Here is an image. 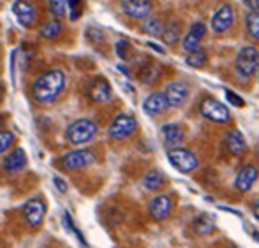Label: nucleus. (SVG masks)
Returning a JSON list of instances; mask_svg holds the SVG:
<instances>
[{"label": "nucleus", "instance_id": "nucleus-1", "mask_svg": "<svg viewBox=\"0 0 259 248\" xmlns=\"http://www.w3.org/2000/svg\"><path fill=\"white\" fill-rule=\"evenodd\" d=\"M65 89V74L62 70H48L35 79L32 86V96L40 105H51L58 100Z\"/></svg>", "mask_w": 259, "mask_h": 248}, {"label": "nucleus", "instance_id": "nucleus-2", "mask_svg": "<svg viewBox=\"0 0 259 248\" xmlns=\"http://www.w3.org/2000/svg\"><path fill=\"white\" fill-rule=\"evenodd\" d=\"M98 128L91 119H77L67 128V138L74 145H84L97 136Z\"/></svg>", "mask_w": 259, "mask_h": 248}, {"label": "nucleus", "instance_id": "nucleus-3", "mask_svg": "<svg viewBox=\"0 0 259 248\" xmlns=\"http://www.w3.org/2000/svg\"><path fill=\"white\" fill-rule=\"evenodd\" d=\"M235 68H237L240 77H252L259 70V51L254 45L242 47L235 60Z\"/></svg>", "mask_w": 259, "mask_h": 248}, {"label": "nucleus", "instance_id": "nucleus-4", "mask_svg": "<svg viewBox=\"0 0 259 248\" xmlns=\"http://www.w3.org/2000/svg\"><path fill=\"white\" fill-rule=\"evenodd\" d=\"M200 114L205 117V119L212 121V123H217V124H224L231 119L228 107L224 104H221L219 100H215V98H212V96H207V98L201 100Z\"/></svg>", "mask_w": 259, "mask_h": 248}, {"label": "nucleus", "instance_id": "nucleus-5", "mask_svg": "<svg viewBox=\"0 0 259 248\" xmlns=\"http://www.w3.org/2000/svg\"><path fill=\"white\" fill-rule=\"evenodd\" d=\"M168 161L181 173H191V171H194L200 166V161L194 156V152H191L189 148H181V147L168 151Z\"/></svg>", "mask_w": 259, "mask_h": 248}, {"label": "nucleus", "instance_id": "nucleus-6", "mask_svg": "<svg viewBox=\"0 0 259 248\" xmlns=\"http://www.w3.org/2000/svg\"><path fill=\"white\" fill-rule=\"evenodd\" d=\"M137 131V121L135 117L128 114H117L109 126V136L112 140H123Z\"/></svg>", "mask_w": 259, "mask_h": 248}, {"label": "nucleus", "instance_id": "nucleus-7", "mask_svg": "<svg viewBox=\"0 0 259 248\" xmlns=\"http://www.w3.org/2000/svg\"><path fill=\"white\" fill-rule=\"evenodd\" d=\"M95 161H97V156L93 151H88V148L67 152L62 158V165L67 170H82V168L95 165Z\"/></svg>", "mask_w": 259, "mask_h": 248}, {"label": "nucleus", "instance_id": "nucleus-8", "mask_svg": "<svg viewBox=\"0 0 259 248\" xmlns=\"http://www.w3.org/2000/svg\"><path fill=\"white\" fill-rule=\"evenodd\" d=\"M23 217L28 222L30 227H39L44 222L46 217V203L40 197H33L28 200L23 205Z\"/></svg>", "mask_w": 259, "mask_h": 248}, {"label": "nucleus", "instance_id": "nucleus-9", "mask_svg": "<svg viewBox=\"0 0 259 248\" xmlns=\"http://www.w3.org/2000/svg\"><path fill=\"white\" fill-rule=\"evenodd\" d=\"M163 93H165L170 109H179V107H182L186 104V100H188L189 86L182 81H174L166 86V89Z\"/></svg>", "mask_w": 259, "mask_h": 248}, {"label": "nucleus", "instance_id": "nucleus-10", "mask_svg": "<svg viewBox=\"0 0 259 248\" xmlns=\"http://www.w3.org/2000/svg\"><path fill=\"white\" fill-rule=\"evenodd\" d=\"M233 20H235L233 7L230 4H223V6L217 7L214 16H212V30L215 33H224L226 30L231 28Z\"/></svg>", "mask_w": 259, "mask_h": 248}, {"label": "nucleus", "instance_id": "nucleus-11", "mask_svg": "<svg viewBox=\"0 0 259 248\" xmlns=\"http://www.w3.org/2000/svg\"><path fill=\"white\" fill-rule=\"evenodd\" d=\"M90 98L95 104H109L114 98V91L110 87V84L107 79H95L90 84V89H88Z\"/></svg>", "mask_w": 259, "mask_h": 248}, {"label": "nucleus", "instance_id": "nucleus-12", "mask_svg": "<svg viewBox=\"0 0 259 248\" xmlns=\"http://www.w3.org/2000/svg\"><path fill=\"white\" fill-rule=\"evenodd\" d=\"M170 212H172V200L168 194H158L152 197L149 203V213L156 222H163L165 219H168Z\"/></svg>", "mask_w": 259, "mask_h": 248}, {"label": "nucleus", "instance_id": "nucleus-13", "mask_svg": "<svg viewBox=\"0 0 259 248\" xmlns=\"http://www.w3.org/2000/svg\"><path fill=\"white\" fill-rule=\"evenodd\" d=\"M13 13L16 16L18 23L25 28H32L33 23L37 20V11L32 4H28L26 0H16L13 4Z\"/></svg>", "mask_w": 259, "mask_h": 248}, {"label": "nucleus", "instance_id": "nucleus-14", "mask_svg": "<svg viewBox=\"0 0 259 248\" xmlns=\"http://www.w3.org/2000/svg\"><path fill=\"white\" fill-rule=\"evenodd\" d=\"M121 7H123V13L133 20H144L152 11L151 0H123Z\"/></svg>", "mask_w": 259, "mask_h": 248}, {"label": "nucleus", "instance_id": "nucleus-15", "mask_svg": "<svg viewBox=\"0 0 259 248\" xmlns=\"http://www.w3.org/2000/svg\"><path fill=\"white\" fill-rule=\"evenodd\" d=\"M161 138L165 147L172 151V148L181 147V143L184 142V129L175 123H168L161 128Z\"/></svg>", "mask_w": 259, "mask_h": 248}, {"label": "nucleus", "instance_id": "nucleus-16", "mask_svg": "<svg viewBox=\"0 0 259 248\" xmlns=\"http://www.w3.org/2000/svg\"><path fill=\"white\" fill-rule=\"evenodd\" d=\"M257 177H259L257 166L245 165L237 173V178H235V187H237L240 192H247V190H250V187L256 184Z\"/></svg>", "mask_w": 259, "mask_h": 248}, {"label": "nucleus", "instance_id": "nucleus-17", "mask_svg": "<svg viewBox=\"0 0 259 248\" xmlns=\"http://www.w3.org/2000/svg\"><path fill=\"white\" fill-rule=\"evenodd\" d=\"M205 33H207V26H205L203 23L201 21L193 23V26L189 28L188 35H186L184 40H182V47H184V51H188V53L196 51V49L200 47V42L205 37Z\"/></svg>", "mask_w": 259, "mask_h": 248}, {"label": "nucleus", "instance_id": "nucleus-18", "mask_svg": "<svg viewBox=\"0 0 259 248\" xmlns=\"http://www.w3.org/2000/svg\"><path fill=\"white\" fill-rule=\"evenodd\" d=\"M142 109H144V112L149 114V116L163 114L166 109H168V102H166L165 93H151L149 96L144 100Z\"/></svg>", "mask_w": 259, "mask_h": 248}, {"label": "nucleus", "instance_id": "nucleus-19", "mask_svg": "<svg viewBox=\"0 0 259 248\" xmlns=\"http://www.w3.org/2000/svg\"><path fill=\"white\" fill-rule=\"evenodd\" d=\"M224 145H226L228 152H231V154H235V156L243 154L247 148V142L240 129H231V131H228L226 136H224Z\"/></svg>", "mask_w": 259, "mask_h": 248}, {"label": "nucleus", "instance_id": "nucleus-20", "mask_svg": "<svg viewBox=\"0 0 259 248\" xmlns=\"http://www.w3.org/2000/svg\"><path fill=\"white\" fill-rule=\"evenodd\" d=\"M26 165V156L23 148H14L6 159H4V170L9 173H16V171L23 170V166Z\"/></svg>", "mask_w": 259, "mask_h": 248}, {"label": "nucleus", "instance_id": "nucleus-21", "mask_svg": "<svg viewBox=\"0 0 259 248\" xmlns=\"http://www.w3.org/2000/svg\"><path fill=\"white\" fill-rule=\"evenodd\" d=\"M215 231V224L207 213H201L193 220V232L198 236H208Z\"/></svg>", "mask_w": 259, "mask_h": 248}, {"label": "nucleus", "instance_id": "nucleus-22", "mask_svg": "<svg viewBox=\"0 0 259 248\" xmlns=\"http://www.w3.org/2000/svg\"><path fill=\"white\" fill-rule=\"evenodd\" d=\"M163 184V175L158 170H149L142 178V185L146 190H158Z\"/></svg>", "mask_w": 259, "mask_h": 248}, {"label": "nucleus", "instance_id": "nucleus-23", "mask_svg": "<svg viewBox=\"0 0 259 248\" xmlns=\"http://www.w3.org/2000/svg\"><path fill=\"white\" fill-rule=\"evenodd\" d=\"M186 63H188L191 68H201L205 63H207V53H205V49L198 47L196 51L189 53L188 58H186Z\"/></svg>", "mask_w": 259, "mask_h": 248}, {"label": "nucleus", "instance_id": "nucleus-24", "mask_svg": "<svg viewBox=\"0 0 259 248\" xmlns=\"http://www.w3.org/2000/svg\"><path fill=\"white\" fill-rule=\"evenodd\" d=\"M144 32L149 33L152 37H163V33H165V28L166 26L163 25L159 20H154V18H151V20H147L144 23Z\"/></svg>", "mask_w": 259, "mask_h": 248}, {"label": "nucleus", "instance_id": "nucleus-25", "mask_svg": "<svg viewBox=\"0 0 259 248\" xmlns=\"http://www.w3.org/2000/svg\"><path fill=\"white\" fill-rule=\"evenodd\" d=\"M63 226L68 229V231H72L75 234V238L81 241V245L82 246H88V241H86V238L82 236V232H81V229H79L77 226L74 224V220H72V217H70V213L68 212H63Z\"/></svg>", "mask_w": 259, "mask_h": 248}, {"label": "nucleus", "instance_id": "nucleus-26", "mask_svg": "<svg viewBox=\"0 0 259 248\" xmlns=\"http://www.w3.org/2000/svg\"><path fill=\"white\" fill-rule=\"evenodd\" d=\"M60 32H62V23L60 21H49L42 26L40 35H42L44 39H55V37L60 35Z\"/></svg>", "mask_w": 259, "mask_h": 248}, {"label": "nucleus", "instance_id": "nucleus-27", "mask_svg": "<svg viewBox=\"0 0 259 248\" xmlns=\"http://www.w3.org/2000/svg\"><path fill=\"white\" fill-rule=\"evenodd\" d=\"M247 30H249L250 37L259 40V13H249L247 14Z\"/></svg>", "mask_w": 259, "mask_h": 248}, {"label": "nucleus", "instance_id": "nucleus-28", "mask_svg": "<svg viewBox=\"0 0 259 248\" xmlns=\"http://www.w3.org/2000/svg\"><path fill=\"white\" fill-rule=\"evenodd\" d=\"M67 2L68 0H48L49 11L53 13V16L63 18L67 14Z\"/></svg>", "mask_w": 259, "mask_h": 248}, {"label": "nucleus", "instance_id": "nucleus-29", "mask_svg": "<svg viewBox=\"0 0 259 248\" xmlns=\"http://www.w3.org/2000/svg\"><path fill=\"white\" fill-rule=\"evenodd\" d=\"M163 40L166 42L168 45H174L175 42L179 40V26L177 25H168L165 28V33H163Z\"/></svg>", "mask_w": 259, "mask_h": 248}, {"label": "nucleus", "instance_id": "nucleus-30", "mask_svg": "<svg viewBox=\"0 0 259 248\" xmlns=\"http://www.w3.org/2000/svg\"><path fill=\"white\" fill-rule=\"evenodd\" d=\"M139 77H140V81H142L144 84H151L156 77H158V70H156V68H147L146 67V68H142V70H140Z\"/></svg>", "mask_w": 259, "mask_h": 248}, {"label": "nucleus", "instance_id": "nucleus-31", "mask_svg": "<svg viewBox=\"0 0 259 248\" xmlns=\"http://www.w3.org/2000/svg\"><path fill=\"white\" fill-rule=\"evenodd\" d=\"M14 136L13 133L9 131H2V135H0V151H2V154H6L7 148L11 147V143H13Z\"/></svg>", "mask_w": 259, "mask_h": 248}, {"label": "nucleus", "instance_id": "nucleus-32", "mask_svg": "<svg viewBox=\"0 0 259 248\" xmlns=\"http://www.w3.org/2000/svg\"><path fill=\"white\" fill-rule=\"evenodd\" d=\"M116 53H117V56H119L121 60H126L128 58V53H130L128 40L121 39L119 42H117V44H116Z\"/></svg>", "mask_w": 259, "mask_h": 248}, {"label": "nucleus", "instance_id": "nucleus-33", "mask_svg": "<svg viewBox=\"0 0 259 248\" xmlns=\"http://www.w3.org/2000/svg\"><path fill=\"white\" fill-rule=\"evenodd\" d=\"M226 100L230 102L233 107H243L245 104H243V100L238 96L237 93H233V91H230V89H226Z\"/></svg>", "mask_w": 259, "mask_h": 248}, {"label": "nucleus", "instance_id": "nucleus-34", "mask_svg": "<svg viewBox=\"0 0 259 248\" xmlns=\"http://www.w3.org/2000/svg\"><path fill=\"white\" fill-rule=\"evenodd\" d=\"M68 4H70V13H72V20H77L79 18V6L82 4V0H68Z\"/></svg>", "mask_w": 259, "mask_h": 248}, {"label": "nucleus", "instance_id": "nucleus-35", "mask_svg": "<svg viewBox=\"0 0 259 248\" xmlns=\"http://www.w3.org/2000/svg\"><path fill=\"white\" fill-rule=\"evenodd\" d=\"M53 182H55V185H56V189L60 190V192H67V184H65V180L63 178H60L58 175H55V177H53Z\"/></svg>", "mask_w": 259, "mask_h": 248}, {"label": "nucleus", "instance_id": "nucleus-36", "mask_svg": "<svg viewBox=\"0 0 259 248\" xmlns=\"http://www.w3.org/2000/svg\"><path fill=\"white\" fill-rule=\"evenodd\" d=\"M243 4H245L249 9L252 11H259V0H242Z\"/></svg>", "mask_w": 259, "mask_h": 248}, {"label": "nucleus", "instance_id": "nucleus-37", "mask_svg": "<svg viewBox=\"0 0 259 248\" xmlns=\"http://www.w3.org/2000/svg\"><path fill=\"white\" fill-rule=\"evenodd\" d=\"M245 229H249V232L252 234V238L256 239V241H259V232L256 231V229H254V227H249V226H245Z\"/></svg>", "mask_w": 259, "mask_h": 248}, {"label": "nucleus", "instance_id": "nucleus-38", "mask_svg": "<svg viewBox=\"0 0 259 248\" xmlns=\"http://www.w3.org/2000/svg\"><path fill=\"white\" fill-rule=\"evenodd\" d=\"M252 212H254V217H256V219L259 220V200L256 201V203H254V207H252Z\"/></svg>", "mask_w": 259, "mask_h": 248}]
</instances>
